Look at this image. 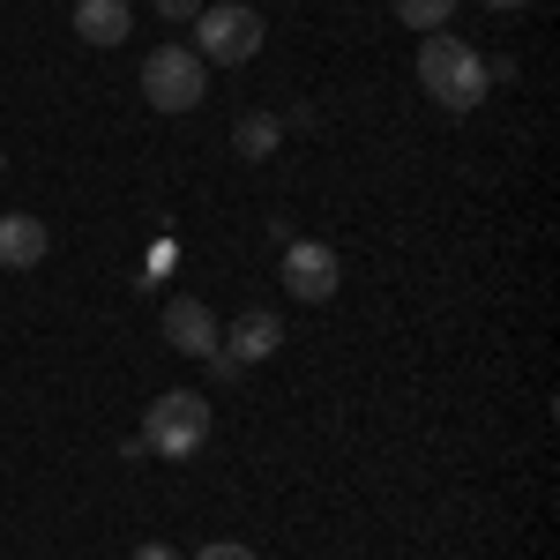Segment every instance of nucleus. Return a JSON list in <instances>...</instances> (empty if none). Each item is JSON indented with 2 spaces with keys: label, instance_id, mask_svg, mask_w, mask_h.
<instances>
[{
  "label": "nucleus",
  "instance_id": "0eeeda50",
  "mask_svg": "<svg viewBox=\"0 0 560 560\" xmlns=\"http://www.w3.org/2000/svg\"><path fill=\"white\" fill-rule=\"evenodd\" d=\"M277 345H284V322H277L269 306H247V314H232V322H224V351H232L240 366L277 359Z\"/></svg>",
  "mask_w": 560,
  "mask_h": 560
},
{
  "label": "nucleus",
  "instance_id": "f8f14e48",
  "mask_svg": "<svg viewBox=\"0 0 560 560\" xmlns=\"http://www.w3.org/2000/svg\"><path fill=\"white\" fill-rule=\"evenodd\" d=\"M202 366H210V382H217V388H232V382H247V366H240V359H232V351H224V345H217V351H210V359H202Z\"/></svg>",
  "mask_w": 560,
  "mask_h": 560
},
{
  "label": "nucleus",
  "instance_id": "6e6552de",
  "mask_svg": "<svg viewBox=\"0 0 560 560\" xmlns=\"http://www.w3.org/2000/svg\"><path fill=\"white\" fill-rule=\"evenodd\" d=\"M45 255H52V224H38L31 210L0 217V269H38Z\"/></svg>",
  "mask_w": 560,
  "mask_h": 560
},
{
  "label": "nucleus",
  "instance_id": "f03ea898",
  "mask_svg": "<svg viewBox=\"0 0 560 560\" xmlns=\"http://www.w3.org/2000/svg\"><path fill=\"white\" fill-rule=\"evenodd\" d=\"M210 427H217L210 396H195V388H165V396L150 404V419H142V448L187 464V456H202V448H210Z\"/></svg>",
  "mask_w": 560,
  "mask_h": 560
},
{
  "label": "nucleus",
  "instance_id": "4468645a",
  "mask_svg": "<svg viewBox=\"0 0 560 560\" xmlns=\"http://www.w3.org/2000/svg\"><path fill=\"white\" fill-rule=\"evenodd\" d=\"M158 15H165V23H195V15H202V0H158Z\"/></svg>",
  "mask_w": 560,
  "mask_h": 560
},
{
  "label": "nucleus",
  "instance_id": "39448f33",
  "mask_svg": "<svg viewBox=\"0 0 560 560\" xmlns=\"http://www.w3.org/2000/svg\"><path fill=\"white\" fill-rule=\"evenodd\" d=\"M277 284L300 306H329L337 284H345V255L329 240H284V261H277Z\"/></svg>",
  "mask_w": 560,
  "mask_h": 560
},
{
  "label": "nucleus",
  "instance_id": "1a4fd4ad",
  "mask_svg": "<svg viewBox=\"0 0 560 560\" xmlns=\"http://www.w3.org/2000/svg\"><path fill=\"white\" fill-rule=\"evenodd\" d=\"M128 31H135V8L128 0H75V38L83 45H128Z\"/></svg>",
  "mask_w": 560,
  "mask_h": 560
},
{
  "label": "nucleus",
  "instance_id": "f257e3e1",
  "mask_svg": "<svg viewBox=\"0 0 560 560\" xmlns=\"http://www.w3.org/2000/svg\"><path fill=\"white\" fill-rule=\"evenodd\" d=\"M419 90H427L441 113H478L486 105V52H478L471 38H456V31H427V45H419Z\"/></svg>",
  "mask_w": 560,
  "mask_h": 560
},
{
  "label": "nucleus",
  "instance_id": "2eb2a0df",
  "mask_svg": "<svg viewBox=\"0 0 560 560\" xmlns=\"http://www.w3.org/2000/svg\"><path fill=\"white\" fill-rule=\"evenodd\" d=\"M486 83H516V52H493L486 60Z\"/></svg>",
  "mask_w": 560,
  "mask_h": 560
},
{
  "label": "nucleus",
  "instance_id": "9b49d317",
  "mask_svg": "<svg viewBox=\"0 0 560 560\" xmlns=\"http://www.w3.org/2000/svg\"><path fill=\"white\" fill-rule=\"evenodd\" d=\"M448 15H456V0H396V23L419 31V38L427 31H448Z\"/></svg>",
  "mask_w": 560,
  "mask_h": 560
},
{
  "label": "nucleus",
  "instance_id": "f3484780",
  "mask_svg": "<svg viewBox=\"0 0 560 560\" xmlns=\"http://www.w3.org/2000/svg\"><path fill=\"white\" fill-rule=\"evenodd\" d=\"M478 8H530V0H478Z\"/></svg>",
  "mask_w": 560,
  "mask_h": 560
},
{
  "label": "nucleus",
  "instance_id": "ddd939ff",
  "mask_svg": "<svg viewBox=\"0 0 560 560\" xmlns=\"http://www.w3.org/2000/svg\"><path fill=\"white\" fill-rule=\"evenodd\" d=\"M195 560H255V546H240V538H210Z\"/></svg>",
  "mask_w": 560,
  "mask_h": 560
},
{
  "label": "nucleus",
  "instance_id": "423d86ee",
  "mask_svg": "<svg viewBox=\"0 0 560 560\" xmlns=\"http://www.w3.org/2000/svg\"><path fill=\"white\" fill-rule=\"evenodd\" d=\"M158 329H165V345L179 351V359H210L217 345H224V329H217V314L195 292H179V300H165V314H158Z\"/></svg>",
  "mask_w": 560,
  "mask_h": 560
},
{
  "label": "nucleus",
  "instance_id": "9d476101",
  "mask_svg": "<svg viewBox=\"0 0 560 560\" xmlns=\"http://www.w3.org/2000/svg\"><path fill=\"white\" fill-rule=\"evenodd\" d=\"M277 142H284V120H277V113H240V120H232V150H240V158H277Z\"/></svg>",
  "mask_w": 560,
  "mask_h": 560
},
{
  "label": "nucleus",
  "instance_id": "dca6fc26",
  "mask_svg": "<svg viewBox=\"0 0 560 560\" xmlns=\"http://www.w3.org/2000/svg\"><path fill=\"white\" fill-rule=\"evenodd\" d=\"M135 560H179V553L165 546V538H142V546H135Z\"/></svg>",
  "mask_w": 560,
  "mask_h": 560
},
{
  "label": "nucleus",
  "instance_id": "7ed1b4c3",
  "mask_svg": "<svg viewBox=\"0 0 560 560\" xmlns=\"http://www.w3.org/2000/svg\"><path fill=\"white\" fill-rule=\"evenodd\" d=\"M269 38V23H261V8L247 0H202V15H195V52H202V68H247Z\"/></svg>",
  "mask_w": 560,
  "mask_h": 560
},
{
  "label": "nucleus",
  "instance_id": "20e7f679",
  "mask_svg": "<svg viewBox=\"0 0 560 560\" xmlns=\"http://www.w3.org/2000/svg\"><path fill=\"white\" fill-rule=\"evenodd\" d=\"M202 90H210V68H202L195 45H158V52L142 60V97H150L158 113H195Z\"/></svg>",
  "mask_w": 560,
  "mask_h": 560
}]
</instances>
